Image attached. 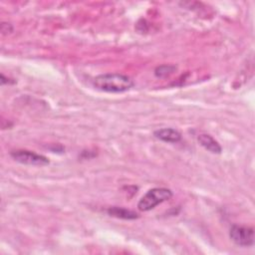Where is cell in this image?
Listing matches in <instances>:
<instances>
[{
  "label": "cell",
  "instance_id": "277c9868",
  "mask_svg": "<svg viewBox=\"0 0 255 255\" xmlns=\"http://www.w3.org/2000/svg\"><path fill=\"white\" fill-rule=\"evenodd\" d=\"M11 157L16 160L17 162H20L22 164L26 165H37V166H43L50 163V160L48 157L36 153L31 150L26 149H16L10 152Z\"/></svg>",
  "mask_w": 255,
  "mask_h": 255
},
{
  "label": "cell",
  "instance_id": "5b68a950",
  "mask_svg": "<svg viewBox=\"0 0 255 255\" xmlns=\"http://www.w3.org/2000/svg\"><path fill=\"white\" fill-rule=\"evenodd\" d=\"M153 135L164 142H178L181 139V133L172 128H162L153 131Z\"/></svg>",
  "mask_w": 255,
  "mask_h": 255
},
{
  "label": "cell",
  "instance_id": "8992f818",
  "mask_svg": "<svg viewBox=\"0 0 255 255\" xmlns=\"http://www.w3.org/2000/svg\"><path fill=\"white\" fill-rule=\"evenodd\" d=\"M197 140L200 143V145H202L206 150L210 151L211 153L219 154L222 151V147L219 144V142L216 139H214L210 134L200 133L197 137Z\"/></svg>",
  "mask_w": 255,
  "mask_h": 255
},
{
  "label": "cell",
  "instance_id": "52a82bcc",
  "mask_svg": "<svg viewBox=\"0 0 255 255\" xmlns=\"http://www.w3.org/2000/svg\"><path fill=\"white\" fill-rule=\"evenodd\" d=\"M108 214L113 217L121 218V219H126V220H132L138 218V214L132 210L124 208V207H119V206H113L108 208L107 210Z\"/></svg>",
  "mask_w": 255,
  "mask_h": 255
},
{
  "label": "cell",
  "instance_id": "9c48e42d",
  "mask_svg": "<svg viewBox=\"0 0 255 255\" xmlns=\"http://www.w3.org/2000/svg\"><path fill=\"white\" fill-rule=\"evenodd\" d=\"M9 28L12 29V27H11L10 24H8V23H2V25H1V31H2L3 34H8V33H10L12 30H9Z\"/></svg>",
  "mask_w": 255,
  "mask_h": 255
},
{
  "label": "cell",
  "instance_id": "6da1fadb",
  "mask_svg": "<svg viewBox=\"0 0 255 255\" xmlns=\"http://www.w3.org/2000/svg\"><path fill=\"white\" fill-rule=\"evenodd\" d=\"M93 85L96 89L107 93H124L130 90L134 83L127 75L120 73H107L97 76Z\"/></svg>",
  "mask_w": 255,
  "mask_h": 255
},
{
  "label": "cell",
  "instance_id": "30bf717a",
  "mask_svg": "<svg viewBox=\"0 0 255 255\" xmlns=\"http://www.w3.org/2000/svg\"><path fill=\"white\" fill-rule=\"evenodd\" d=\"M1 85H5V84H8L10 81H9V79L8 78H6L3 74H1Z\"/></svg>",
  "mask_w": 255,
  "mask_h": 255
},
{
  "label": "cell",
  "instance_id": "ba28073f",
  "mask_svg": "<svg viewBox=\"0 0 255 255\" xmlns=\"http://www.w3.org/2000/svg\"><path fill=\"white\" fill-rule=\"evenodd\" d=\"M176 67L172 66V65H161L155 68L154 70V75L158 78H164L169 76L170 74H172L175 71Z\"/></svg>",
  "mask_w": 255,
  "mask_h": 255
},
{
  "label": "cell",
  "instance_id": "7a4b0ae2",
  "mask_svg": "<svg viewBox=\"0 0 255 255\" xmlns=\"http://www.w3.org/2000/svg\"><path fill=\"white\" fill-rule=\"evenodd\" d=\"M172 197V191L165 187H154L149 189L138 201L137 208L140 211H149L156 205Z\"/></svg>",
  "mask_w": 255,
  "mask_h": 255
},
{
  "label": "cell",
  "instance_id": "3957f363",
  "mask_svg": "<svg viewBox=\"0 0 255 255\" xmlns=\"http://www.w3.org/2000/svg\"><path fill=\"white\" fill-rule=\"evenodd\" d=\"M229 237L240 247H251L254 245V229L252 227L234 224L230 228Z\"/></svg>",
  "mask_w": 255,
  "mask_h": 255
}]
</instances>
